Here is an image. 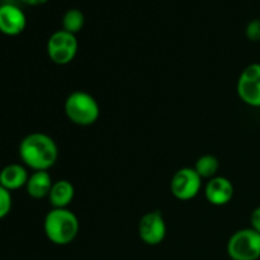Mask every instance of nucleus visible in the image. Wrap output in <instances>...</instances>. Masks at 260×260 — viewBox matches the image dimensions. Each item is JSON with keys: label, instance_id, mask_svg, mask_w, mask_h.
Listing matches in <instances>:
<instances>
[{"label": "nucleus", "instance_id": "nucleus-15", "mask_svg": "<svg viewBox=\"0 0 260 260\" xmlns=\"http://www.w3.org/2000/svg\"><path fill=\"white\" fill-rule=\"evenodd\" d=\"M84 23H85V18H84L83 12L80 9L73 8V9H69L63 14L62 29L69 33H73V35H76V33L83 29Z\"/></svg>", "mask_w": 260, "mask_h": 260}, {"label": "nucleus", "instance_id": "nucleus-11", "mask_svg": "<svg viewBox=\"0 0 260 260\" xmlns=\"http://www.w3.org/2000/svg\"><path fill=\"white\" fill-rule=\"evenodd\" d=\"M29 174L22 164H9L0 170V185L9 192L25 187Z\"/></svg>", "mask_w": 260, "mask_h": 260}, {"label": "nucleus", "instance_id": "nucleus-6", "mask_svg": "<svg viewBox=\"0 0 260 260\" xmlns=\"http://www.w3.org/2000/svg\"><path fill=\"white\" fill-rule=\"evenodd\" d=\"M202 188V178L194 168H182L170 180V192L177 200L190 201L198 196Z\"/></svg>", "mask_w": 260, "mask_h": 260}, {"label": "nucleus", "instance_id": "nucleus-9", "mask_svg": "<svg viewBox=\"0 0 260 260\" xmlns=\"http://www.w3.org/2000/svg\"><path fill=\"white\" fill-rule=\"evenodd\" d=\"M27 17L14 4L0 5V32L5 36H18L25 29Z\"/></svg>", "mask_w": 260, "mask_h": 260}, {"label": "nucleus", "instance_id": "nucleus-5", "mask_svg": "<svg viewBox=\"0 0 260 260\" xmlns=\"http://www.w3.org/2000/svg\"><path fill=\"white\" fill-rule=\"evenodd\" d=\"M78 38L73 33L60 29L50 36L47 41V55L56 65H68L78 53Z\"/></svg>", "mask_w": 260, "mask_h": 260}, {"label": "nucleus", "instance_id": "nucleus-18", "mask_svg": "<svg viewBox=\"0 0 260 260\" xmlns=\"http://www.w3.org/2000/svg\"><path fill=\"white\" fill-rule=\"evenodd\" d=\"M250 225L253 230L260 234V207H256L255 210L251 212L250 216Z\"/></svg>", "mask_w": 260, "mask_h": 260}, {"label": "nucleus", "instance_id": "nucleus-3", "mask_svg": "<svg viewBox=\"0 0 260 260\" xmlns=\"http://www.w3.org/2000/svg\"><path fill=\"white\" fill-rule=\"evenodd\" d=\"M63 111L70 122L78 126H91L101 116V107L91 94L76 90L69 94Z\"/></svg>", "mask_w": 260, "mask_h": 260}, {"label": "nucleus", "instance_id": "nucleus-19", "mask_svg": "<svg viewBox=\"0 0 260 260\" xmlns=\"http://www.w3.org/2000/svg\"><path fill=\"white\" fill-rule=\"evenodd\" d=\"M20 2L24 3V4L27 5H30V7H36V5L45 4V3H47L48 0H20Z\"/></svg>", "mask_w": 260, "mask_h": 260}, {"label": "nucleus", "instance_id": "nucleus-2", "mask_svg": "<svg viewBox=\"0 0 260 260\" xmlns=\"http://www.w3.org/2000/svg\"><path fill=\"white\" fill-rule=\"evenodd\" d=\"M45 235L52 244L65 246L73 243L80 230V222L69 208H52L43 221Z\"/></svg>", "mask_w": 260, "mask_h": 260}, {"label": "nucleus", "instance_id": "nucleus-17", "mask_svg": "<svg viewBox=\"0 0 260 260\" xmlns=\"http://www.w3.org/2000/svg\"><path fill=\"white\" fill-rule=\"evenodd\" d=\"M245 35L251 42L260 41V19H253L248 23L245 29Z\"/></svg>", "mask_w": 260, "mask_h": 260}, {"label": "nucleus", "instance_id": "nucleus-4", "mask_svg": "<svg viewBox=\"0 0 260 260\" xmlns=\"http://www.w3.org/2000/svg\"><path fill=\"white\" fill-rule=\"evenodd\" d=\"M228 255L231 260L260 259V234L251 228L234 233L228 241Z\"/></svg>", "mask_w": 260, "mask_h": 260}, {"label": "nucleus", "instance_id": "nucleus-12", "mask_svg": "<svg viewBox=\"0 0 260 260\" xmlns=\"http://www.w3.org/2000/svg\"><path fill=\"white\" fill-rule=\"evenodd\" d=\"M52 184V178L48 172H45V170L33 172L28 178L25 190L33 200H43V198L48 197Z\"/></svg>", "mask_w": 260, "mask_h": 260}, {"label": "nucleus", "instance_id": "nucleus-1", "mask_svg": "<svg viewBox=\"0 0 260 260\" xmlns=\"http://www.w3.org/2000/svg\"><path fill=\"white\" fill-rule=\"evenodd\" d=\"M19 157L23 164L35 172H47L58 159L55 140L42 132L27 135L19 144Z\"/></svg>", "mask_w": 260, "mask_h": 260}, {"label": "nucleus", "instance_id": "nucleus-8", "mask_svg": "<svg viewBox=\"0 0 260 260\" xmlns=\"http://www.w3.org/2000/svg\"><path fill=\"white\" fill-rule=\"evenodd\" d=\"M139 236L146 245L156 246L167 236V223L160 211L145 213L139 222Z\"/></svg>", "mask_w": 260, "mask_h": 260}, {"label": "nucleus", "instance_id": "nucleus-16", "mask_svg": "<svg viewBox=\"0 0 260 260\" xmlns=\"http://www.w3.org/2000/svg\"><path fill=\"white\" fill-rule=\"evenodd\" d=\"M12 192H9V190L0 185V220H3V218L9 215L10 211H12Z\"/></svg>", "mask_w": 260, "mask_h": 260}, {"label": "nucleus", "instance_id": "nucleus-10", "mask_svg": "<svg viewBox=\"0 0 260 260\" xmlns=\"http://www.w3.org/2000/svg\"><path fill=\"white\" fill-rule=\"evenodd\" d=\"M234 185L225 177H215L207 182L205 187V197L213 206H225L234 197Z\"/></svg>", "mask_w": 260, "mask_h": 260}, {"label": "nucleus", "instance_id": "nucleus-13", "mask_svg": "<svg viewBox=\"0 0 260 260\" xmlns=\"http://www.w3.org/2000/svg\"><path fill=\"white\" fill-rule=\"evenodd\" d=\"M74 196H75V188L73 183L66 179H61L53 183L47 198L52 208H68V206L73 202Z\"/></svg>", "mask_w": 260, "mask_h": 260}, {"label": "nucleus", "instance_id": "nucleus-7", "mask_svg": "<svg viewBox=\"0 0 260 260\" xmlns=\"http://www.w3.org/2000/svg\"><path fill=\"white\" fill-rule=\"evenodd\" d=\"M236 90L244 103L260 108V63H250L241 71Z\"/></svg>", "mask_w": 260, "mask_h": 260}, {"label": "nucleus", "instance_id": "nucleus-14", "mask_svg": "<svg viewBox=\"0 0 260 260\" xmlns=\"http://www.w3.org/2000/svg\"><path fill=\"white\" fill-rule=\"evenodd\" d=\"M220 169V161L215 155H203L196 161L194 170L198 173L202 179H212L217 177V172Z\"/></svg>", "mask_w": 260, "mask_h": 260}]
</instances>
